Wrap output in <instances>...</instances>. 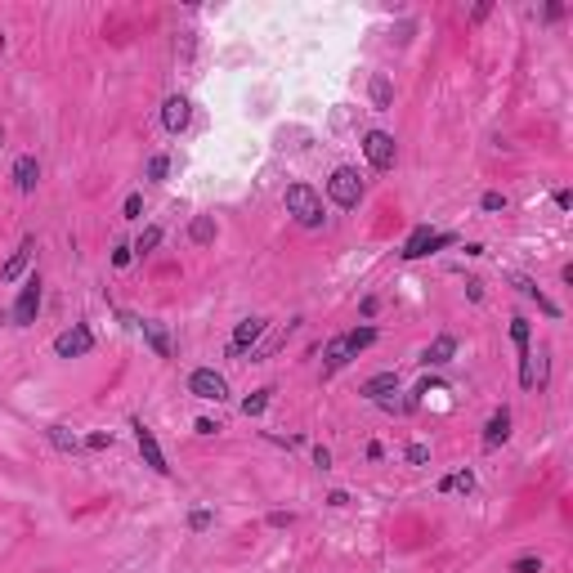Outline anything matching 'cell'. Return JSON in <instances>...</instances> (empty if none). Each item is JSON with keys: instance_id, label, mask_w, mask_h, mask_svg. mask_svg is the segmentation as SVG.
I'll return each instance as SVG.
<instances>
[{"instance_id": "7402d4cb", "label": "cell", "mask_w": 573, "mask_h": 573, "mask_svg": "<svg viewBox=\"0 0 573 573\" xmlns=\"http://www.w3.org/2000/svg\"><path fill=\"white\" fill-rule=\"evenodd\" d=\"M157 247H162V228L148 224V228L135 238V247H130V251H135V255H148V251H157Z\"/></svg>"}, {"instance_id": "f35d334b", "label": "cell", "mask_w": 573, "mask_h": 573, "mask_svg": "<svg viewBox=\"0 0 573 573\" xmlns=\"http://www.w3.org/2000/svg\"><path fill=\"white\" fill-rule=\"evenodd\" d=\"M555 206H560V211H569V206H573V193L560 188V193H555Z\"/></svg>"}, {"instance_id": "7a4b0ae2", "label": "cell", "mask_w": 573, "mask_h": 573, "mask_svg": "<svg viewBox=\"0 0 573 573\" xmlns=\"http://www.w3.org/2000/svg\"><path fill=\"white\" fill-rule=\"evenodd\" d=\"M287 215L296 219L300 228H318L323 219H327V215H323V198H318L309 184H291V188H287Z\"/></svg>"}, {"instance_id": "30bf717a", "label": "cell", "mask_w": 573, "mask_h": 573, "mask_svg": "<svg viewBox=\"0 0 573 573\" xmlns=\"http://www.w3.org/2000/svg\"><path fill=\"white\" fill-rule=\"evenodd\" d=\"M264 327H269L264 318H242V323L233 327V340H228V359H242V354H247L255 340L264 336Z\"/></svg>"}, {"instance_id": "8d00e7d4", "label": "cell", "mask_w": 573, "mask_h": 573, "mask_svg": "<svg viewBox=\"0 0 573 573\" xmlns=\"http://www.w3.org/2000/svg\"><path fill=\"white\" fill-rule=\"evenodd\" d=\"M291 520H296V515H291V510H273V515H269V524H273V529H287Z\"/></svg>"}, {"instance_id": "484cf974", "label": "cell", "mask_w": 573, "mask_h": 573, "mask_svg": "<svg viewBox=\"0 0 573 573\" xmlns=\"http://www.w3.org/2000/svg\"><path fill=\"white\" fill-rule=\"evenodd\" d=\"M170 175V157L166 153H153L148 157V179H166Z\"/></svg>"}, {"instance_id": "3957f363", "label": "cell", "mask_w": 573, "mask_h": 573, "mask_svg": "<svg viewBox=\"0 0 573 573\" xmlns=\"http://www.w3.org/2000/svg\"><path fill=\"white\" fill-rule=\"evenodd\" d=\"M327 198H332L340 211H354V206L363 202V179H359V170H354V166H336L332 179H327Z\"/></svg>"}, {"instance_id": "277c9868", "label": "cell", "mask_w": 573, "mask_h": 573, "mask_svg": "<svg viewBox=\"0 0 573 573\" xmlns=\"http://www.w3.org/2000/svg\"><path fill=\"white\" fill-rule=\"evenodd\" d=\"M453 233H434L430 224H417L408 233V242L404 247H399V255H404V260H421V255H430V251H439V247H453Z\"/></svg>"}, {"instance_id": "74e56055", "label": "cell", "mask_w": 573, "mask_h": 573, "mask_svg": "<svg viewBox=\"0 0 573 573\" xmlns=\"http://www.w3.org/2000/svg\"><path fill=\"white\" fill-rule=\"evenodd\" d=\"M327 506H349V493H340V489L327 493Z\"/></svg>"}, {"instance_id": "44dd1931", "label": "cell", "mask_w": 573, "mask_h": 573, "mask_svg": "<svg viewBox=\"0 0 573 573\" xmlns=\"http://www.w3.org/2000/svg\"><path fill=\"white\" fill-rule=\"evenodd\" d=\"M143 327V336H148V345L157 349V359H170V336L162 332V327H157V323H139Z\"/></svg>"}, {"instance_id": "9c48e42d", "label": "cell", "mask_w": 573, "mask_h": 573, "mask_svg": "<svg viewBox=\"0 0 573 573\" xmlns=\"http://www.w3.org/2000/svg\"><path fill=\"white\" fill-rule=\"evenodd\" d=\"M36 314H41V278H27V287L14 300V327H32Z\"/></svg>"}, {"instance_id": "e0dca14e", "label": "cell", "mask_w": 573, "mask_h": 573, "mask_svg": "<svg viewBox=\"0 0 573 573\" xmlns=\"http://www.w3.org/2000/svg\"><path fill=\"white\" fill-rule=\"evenodd\" d=\"M36 184H41V162L27 153V157H18V162H14V188L18 193H36Z\"/></svg>"}, {"instance_id": "2e32d148", "label": "cell", "mask_w": 573, "mask_h": 573, "mask_svg": "<svg viewBox=\"0 0 573 573\" xmlns=\"http://www.w3.org/2000/svg\"><path fill=\"white\" fill-rule=\"evenodd\" d=\"M453 354H457V336H434L430 345H425L421 363L425 368H444V363H453Z\"/></svg>"}, {"instance_id": "f546056e", "label": "cell", "mask_w": 573, "mask_h": 573, "mask_svg": "<svg viewBox=\"0 0 573 573\" xmlns=\"http://www.w3.org/2000/svg\"><path fill=\"white\" fill-rule=\"evenodd\" d=\"M479 206H484V211H506V193H484Z\"/></svg>"}, {"instance_id": "d6986e66", "label": "cell", "mask_w": 573, "mask_h": 573, "mask_svg": "<svg viewBox=\"0 0 573 573\" xmlns=\"http://www.w3.org/2000/svg\"><path fill=\"white\" fill-rule=\"evenodd\" d=\"M368 94H372V103L381 108V112H385L389 103H394V85H389V77H381V72H376V77H372V85H368Z\"/></svg>"}, {"instance_id": "7c38bea8", "label": "cell", "mask_w": 573, "mask_h": 573, "mask_svg": "<svg viewBox=\"0 0 573 573\" xmlns=\"http://www.w3.org/2000/svg\"><path fill=\"white\" fill-rule=\"evenodd\" d=\"M359 394L372 399V404H381V399L399 394V372H376V376H368V381L359 385Z\"/></svg>"}, {"instance_id": "f1b7e54d", "label": "cell", "mask_w": 573, "mask_h": 573, "mask_svg": "<svg viewBox=\"0 0 573 573\" xmlns=\"http://www.w3.org/2000/svg\"><path fill=\"white\" fill-rule=\"evenodd\" d=\"M510 573H542V555H520L510 565Z\"/></svg>"}, {"instance_id": "4dcf8cb0", "label": "cell", "mask_w": 573, "mask_h": 573, "mask_svg": "<svg viewBox=\"0 0 573 573\" xmlns=\"http://www.w3.org/2000/svg\"><path fill=\"white\" fill-rule=\"evenodd\" d=\"M85 448H94V453H103V448H112V434H103V430H94L90 439H85Z\"/></svg>"}, {"instance_id": "ba28073f", "label": "cell", "mask_w": 573, "mask_h": 573, "mask_svg": "<svg viewBox=\"0 0 573 573\" xmlns=\"http://www.w3.org/2000/svg\"><path fill=\"white\" fill-rule=\"evenodd\" d=\"M363 153H368L372 170H389V166H394V135H385V130H368V135H363Z\"/></svg>"}, {"instance_id": "836d02e7", "label": "cell", "mask_w": 573, "mask_h": 573, "mask_svg": "<svg viewBox=\"0 0 573 573\" xmlns=\"http://www.w3.org/2000/svg\"><path fill=\"white\" fill-rule=\"evenodd\" d=\"M314 466H318V470H332V453H327V448L318 444V448H314Z\"/></svg>"}, {"instance_id": "8fae6325", "label": "cell", "mask_w": 573, "mask_h": 573, "mask_svg": "<svg viewBox=\"0 0 573 573\" xmlns=\"http://www.w3.org/2000/svg\"><path fill=\"white\" fill-rule=\"evenodd\" d=\"M188 121H193V103L184 99V94H170V99L162 103V126L170 130V135H179V130H188Z\"/></svg>"}, {"instance_id": "d6a6232c", "label": "cell", "mask_w": 573, "mask_h": 573, "mask_svg": "<svg viewBox=\"0 0 573 573\" xmlns=\"http://www.w3.org/2000/svg\"><path fill=\"white\" fill-rule=\"evenodd\" d=\"M130 260H135V251H130V247H126V242H121V247L112 251V264H117V269H126V264H130Z\"/></svg>"}, {"instance_id": "52a82bcc", "label": "cell", "mask_w": 573, "mask_h": 573, "mask_svg": "<svg viewBox=\"0 0 573 573\" xmlns=\"http://www.w3.org/2000/svg\"><path fill=\"white\" fill-rule=\"evenodd\" d=\"M130 430H135V444H139V453H143V466H153L157 475H170V466H166V453H162V444H157V434L143 425L139 417L130 421Z\"/></svg>"}, {"instance_id": "1f68e13d", "label": "cell", "mask_w": 573, "mask_h": 573, "mask_svg": "<svg viewBox=\"0 0 573 573\" xmlns=\"http://www.w3.org/2000/svg\"><path fill=\"white\" fill-rule=\"evenodd\" d=\"M143 215V198H139V193H130V198H126V219H139Z\"/></svg>"}, {"instance_id": "ac0fdd59", "label": "cell", "mask_w": 573, "mask_h": 573, "mask_svg": "<svg viewBox=\"0 0 573 573\" xmlns=\"http://www.w3.org/2000/svg\"><path fill=\"white\" fill-rule=\"evenodd\" d=\"M439 493H475V470H457L439 479Z\"/></svg>"}, {"instance_id": "e575fe53", "label": "cell", "mask_w": 573, "mask_h": 573, "mask_svg": "<svg viewBox=\"0 0 573 573\" xmlns=\"http://www.w3.org/2000/svg\"><path fill=\"white\" fill-rule=\"evenodd\" d=\"M376 309H381V300H376V296H368V300L359 304V314H363V318H376Z\"/></svg>"}, {"instance_id": "d4e9b609", "label": "cell", "mask_w": 573, "mask_h": 573, "mask_svg": "<svg viewBox=\"0 0 573 573\" xmlns=\"http://www.w3.org/2000/svg\"><path fill=\"white\" fill-rule=\"evenodd\" d=\"M510 340H515V349H529V340H533L529 318H510Z\"/></svg>"}, {"instance_id": "4fadbf2b", "label": "cell", "mask_w": 573, "mask_h": 573, "mask_svg": "<svg viewBox=\"0 0 573 573\" xmlns=\"http://www.w3.org/2000/svg\"><path fill=\"white\" fill-rule=\"evenodd\" d=\"M32 255H36V238H22V247H18L14 255H9V264L0 269V283H18V278H22V269L32 264Z\"/></svg>"}, {"instance_id": "9a60e30c", "label": "cell", "mask_w": 573, "mask_h": 573, "mask_svg": "<svg viewBox=\"0 0 573 573\" xmlns=\"http://www.w3.org/2000/svg\"><path fill=\"white\" fill-rule=\"evenodd\" d=\"M506 439H510V412H506V408H497L493 417H489V425H484V448L493 453V448H502Z\"/></svg>"}, {"instance_id": "8992f818", "label": "cell", "mask_w": 573, "mask_h": 573, "mask_svg": "<svg viewBox=\"0 0 573 573\" xmlns=\"http://www.w3.org/2000/svg\"><path fill=\"white\" fill-rule=\"evenodd\" d=\"M90 349H94V332H90L85 323H72L67 332L54 336V354H58V359H85Z\"/></svg>"}, {"instance_id": "83f0119b", "label": "cell", "mask_w": 573, "mask_h": 573, "mask_svg": "<svg viewBox=\"0 0 573 573\" xmlns=\"http://www.w3.org/2000/svg\"><path fill=\"white\" fill-rule=\"evenodd\" d=\"M211 524H215V510H193V515H188V529L193 533H206Z\"/></svg>"}, {"instance_id": "603a6c76", "label": "cell", "mask_w": 573, "mask_h": 573, "mask_svg": "<svg viewBox=\"0 0 573 573\" xmlns=\"http://www.w3.org/2000/svg\"><path fill=\"white\" fill-rule=\"evenodd\" d=\"M50 444L58 448V453H77V444H81V439L72 434L67 425H50Z\"/></svg>"}, {"instance_id": "5bb4252c", "label": "cell", "mask_w": 573, "mask_h": 573, "mask_svg": "<svg viewBox=\"0 0 573 573\" xmlns=\"http://www.w3.org/2000/svg\"><path fill=\"white\" fill-rule=\"evenodd\" d=\"M510 283H515V291H520L524 300H538V309H542V314H551V318H560V304H555L551 296H542V287L533 283V278H524V273H515V278H510Z\"/></svg>"}, {"instance_id": "ffe728a7", "label": "cell", "mask_w": 573, "mask_h": 573, "mask_svg": "<svg viewBox=\"0 0 573 573\" xmlns=\"http://www.w3.org/2000/svg\"><path fill=\"white\" fill-rule=\"evenodd\" d=\"M188 238L198 242V247H206V242H215V219H211V215H198V219L188 224Z\"/></svg>"}, {"instance_id": "d590c367", "label": "cell", "mask_w": 573, "mask_h": 573, "mask_svg": "<svg viewBox=\"0 0 573 573\" xmlns=\"http://www.w3.org/2000/svg\"><path fill=\"white\" fill-rule=\"evenodd\" d=\"M193 430H198V434H206V439H211V434L219 430V425H215L211 417H198V425H193Z\"/></svg>"}, {"instance_id": "4316f807", "label": "cell", "mask_w": 573, "mask_h": 573, "mask_svg": "<svg viewBox=\"0 0 573 573\" xmlns=\"http://www.w3.org/2000/svg\"><path fill=\"white\" fill-rule=\"evenodd\" d=\"M404 457L412 461V466H430V448H425V444H408Z\"/></svg>"}, {"instance_id": "5b68a950", "label": "cell", "mask_w": 573, "mask_h": 573, "mask_svg": "<svg viewBox=\"0 0 573 573\" xmlns=\"http://www.w3.org/2000/svg\"><path fill=\"white\" fill-rule=\"evenodd\" d=\"M188 394L206 399V404H224L228 399V381L215 368H198V372H188Z\"/></svg>"}, {"instance_id": "6da1fadb", "label": "cell", "mask_w": 573, "mask_h": 573, "mask_svg": "<svg viewBox=\"0 0 573 573\" xmlns=\"http://www.w3.org/2000/svg\"><path fill=\"white\" fill-rule=\"evenodd\" d=\"M376 340V327H354V332H345V336H332L323 345V363H327V372H336V368H345L349 359H359V349H368Z\"/></svg>"}, {"instance_id": "ab89813d", "label": "cell", "mask_w": 573, "mask_h": 573, "mask_svg": "<svg viewBox=\"0 0 573 573\" xmlns=\"http://www.w3.org/2000/svg\"><path fill=\"white\" fill-rule=\"evenodd\" d=\"M466 291H470V300H484V283H475V278L466 283Z\"/></svg>"}, {"instance_id": "cb8c5ba5", "label": "cell", "mask_w": 573, "mask_h": 573, "mask_svg": "<svg viewBox=\"0 0 573 573\" xmlns=\"http://www.w3.org/2000/svg\"><path fill=\"white\" fill-rule=\"evenodd\" d=\"M269 394H273V389H255V394H247V399H242V412H247V417H260V412L269 408Z\"/></svg>"}]
</instances>
